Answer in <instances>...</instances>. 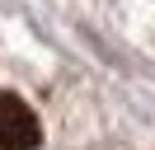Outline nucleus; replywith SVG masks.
Here are the masks:
<instances>
[{"label":"nucleus","mask_w":155,"mask_h":150,"mask_svg":"<svg viewBox=\"0 0 155 150\" xmlns=\"http://www.w3.org/2000/svg\"><path fill=\"white\" fill-rule=\"evenodd\" d=\"M42 141V127L19 94H0V150H33Z\"/></svg>","instance_id":"f257e3e1"}]
</instances>
